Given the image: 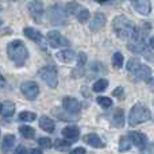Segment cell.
Returning a JSON list of instances; mask_svg holds the SVG:
<instances>
[{
	"instance_id": "cell-41",
	"label": "cell",
	"mask_w": 154,
	"mask_h": 154,
	"mask_svg": "<svg viewBox=\"0 0 154 154\" xmlns=\"http://www.w3.org/2000/svg\"><path fill=\"white\" fill-rule=\"evenodd\" d=\"M0 11H2V7H0Z\"/></svg>"
},
{
	"instance_id": "cell-34",
	"label": "cell",
	"mask_w": 154,
	"mask_h": 154,
	"mask_svg": "<svg viewBox=\"0 0 154 154\" xmlns=\"http://www.w3.org/2000/svg\"><path fill=\"white\" fill-rule=\"evenodd\" d=\"M14 154H27V149L24 146H22V145H19V146L15 149Z\"/></svg>"
},
{
	"instance_id": "cell-14",
	"label": "cell",
	"mask_w": 154,
	"mask_h": 154,
	"mask_svg": "<svg viewBox=\"0 0 154 154\" xmlns=\"http://www.w3.org/2000/svg\"><path fill=\"white\" fill-rule=\"evenodd\" d=\"M106 22H107L106 16H104L101 12H97V14H95V16H93L92 22H91V24H89V29L92 30V31H97V30H100L101 27H104Z\"/></svg>"
},
{
	"instance_id": "cell-5",
	"label": "cell",
	"mask_w": 154,
	"mask_h": 154,
	"mask_svg": "<svg viewBox=\"0 0 154 154\" xmlns=\"http://www.w3.org/2000/svg\"><path fill=\"white\" fill-rule=\"evenodd\" d=\"M39 77L49 85L50 88H56L58 84V77H57V69L54 66H43L39 70Z\"/></svg>"
},
{
	"instance_id": "cell-31",
	"label": "cell",
	"mask_w": 154,
	"mask_h": 154,
	"mask_svg": "<svg viewBox=\"0 0 154 154\" xmlns=\"http://www.w3.org/2000/svg\"><path fill=\"white\" fill-rule=\"evenodd\" d=\"M38 145L41 147H43V149H49L51 146V141L50 138H39L38 139Z\"/></svg>"
},
{
	"instance_id": "cell-20",
	"label": "cell",
	"mask_w": 154,
	"mask_h": 154,
	"mask_svg": "<svg viewBox=\"0 0 154 154\" xmlns=\"http://www.w3.org/2000/svg\"><path fill=\"white\" fill-rule=\"evenodd\" d=\"M14 145H15V137H14L12 134H7V135L4 137V139H3V143H2L3 153H8L14 147Z\"/></svg>"
},
{
	"instance_id": "cell-4",
	"label": "cell",
	"mask_w": 154,
	"mask_h": 154,
	"mask_svg": "<svg viewBox=\"0 0 154 154\" xmlns=\"http://www.w3.org/2000/svg\"><path fill=\"white\" fill-rule=\"evenodd\" d=\"M68 12L64 10L62 7H60L58 4L53 5L48 10V18L56 26H61V24H66V19H68Z\"/></svg>"
},
{
	"instance_id": "cell-10",
	"label": "cell",
	"mask_w": 154,
	"mask_h": 154,
	"mask_svg": "<svg viewBox=\"0 0 154 154\" xmlns=\"http://www.w3.org/2000/svg\"><path fill=\"white\" fill-rule=\"evenodd\" d=\"M62 106L69 114H79L81 109V104L79 103V100L75 97H64L62 100Z\"/></svg>"
},
{
	"instance_id": "cell-37",
	"label": "cell",
	"mask_w": 154,
	"mask_h": 154,
	"mask_svg": "<svg viewBox=\"0 0 154 154\" xmlns=\"http://www.w3.org/2000/svg\"><path fill=\"white\" fill-rule=\"evenodd\" d=\"M30 154H43V153L41 152L39 149H32V150H31V153H30Z\"/></svg>"
},
{
	"instance_id": "cell-13",
	"label": "cell",
	"mask_w": 154,
	"mask_h": 154,
	"mask_svg": "<svg viewBox=\"0 0 154 154\" xmlns=\"http://www.w3.org/2000/svg\"><path fill=\"white\" fill-rule=\"evenodd\" d=\"M134 75L135 79H141V80H147L150 76H152V69H150L147 65H143V64H139L135 69L131 72Z\"/></svg>"
},
{
	"instance_id": "cell-8",
	"label": "cell",
	"mask_w": 154,
	"mask_h": 154,
	"mask_svg": "<svg viewBox=\"0 0 154 154\" xmlns=\"http://www.w3.org/2000/svg\"><path fill=\"white\" fill-rule=\"evenodd\" d=\"M48 42L50 43V46L54 49L61 48V46H69V41L65 37H62L58 31H49L48 32Z\"/></svg>"
},
{
	"instance_id": "cell-35",
	"label": "cell",
	"mask_w": 154,
	"mask_h": 154,
	"mask_svg": "<svg viewBox=\"0 0 154 154\" xmlns=\"http://www.w3.org/2000/svg\"><path fill=\"white\" fill-rule=\"evenodd\" d=\"M122 93H123V88L122 87H118L114 89V92H112V95L116 96V97H122Z\"/></svg>"
},
{
	"instance_id": "cell-32",
	"label": "cell",
	"mask_w": 154,
	"mask_h": 154,
	"mask_svg": "<svg viewBox=\"0 0 154 154\" xmlns=\"http://www.w3.org/2000/svg\"><path fill=\"white\" fill-rule=\"evenodd\" d=\"M138 65H139V61H138V60L131 58L130 61L127 62V70H128V72H133V70L135 69V68L138 66Z\"/></svg>"
},
{
	"instance_id": "cell-18",
	"label": "cell",
	"mask_w": 154,
	"mask_h": 154,
	"mask_svg": "<svg viewBox=\"0 0 154 154\" xmlns=\"http://www.w3.org/2000/svg\"><path fill=\"white\" fill-rule=\"evenodd\" d=\"M84 141H85V143H88L92 147H97V149L104 147L103 141H101V139L99 138V135H96V134H88V135H85Z\"/></svg>"
},
{
	"instance_id": "cell-24",
	"label": "cell",
	"mask_w": 154,
	"mask_h": 154,
	"mask_svg": "<svg viewBox=\"0 0 154 154\" xmlns=\"http://www.w3.org/2000/svg\"><path fill=\"white\" fill-rule=\"evenodd\" d=\"M107 87H108V80L100 79L93 84V92H103Z\"/></svg>"
},
{
	"instance_id": "cell-38",
	"label": "cell",
	"mask_w": 154,
	"mask_h": 154,
	"mask_svg": "<svg viewBox=\"0 0 154 154\" xmlns=\"http://www.w3.org/2000/svg\"><path fill=\"white\" fill-rule=\"evenodd\" d=\"M150 46L154 49V37H152V39H150Z\"/></svg>"
},
{
	"instance_id": "cell-15",
	"label": "cell",
	"mask_w": 154,
	"mask_h": 154,
	"mask_svg": "<svg viewBox=\"0 0 154 154\" xmlns=\"http://www.w3.org/2000/svg\"><path fill=\"white\" fill-rule=\"evenodd\" d=\"M62 135L66 139H69V141L75 142L80 137V130L77 126H66V127L62 130Z\"/></svg>"
},
{
	"instance_id": "cell-33",
	"label": "cell",
	"mask_w": 154,
	"mask_h": 154,
	"mask_svg": "<svg viewBox=\"0 0 154 154\" xmlns=\"http://www.w3.org/2000/svg\"><path fill=\"white\" fill-rule=\"evenodd\" d=\"M85 62H87V54H85V53H80L79 54V66H82Z\"/></svg>"
},
{
	"instance_id": "cell-25",
	"label": "cell",
	"mask_w": 154,
	"mask_h": 154,
	"mask_svg": "<svg viewBox=\"0 0 154 154\" xmlns=\"http://www.w3.org/2000/svg\"><path fill=\"white\" fill-rule=\"evenodd\" d=\"M35 118H37V115L30 111H22L20 114H19V119H20L22 122H32V120H35Z\"/></svg>"
},
{
	"instance_id": "cell-7",
	"label": "cell",
	"mask_w": 154,
	"mask_h": 154,
	"mask_svg": "<svg viewBox=\"0 0 154 154\" xmlns=\"http://www.w3.org/2000/svg\"><path fill=\"white\" fill-rule=\"evenodd\" d=\"M27 10L31 14V16L34 18V20H41L43 12H45V7H43V3L41 0H31V2L27 4Z\"/></svg>"
},
{
	"instance_id": "cell-27",
	"label": "cell",
	"mask_w": 154,
	"mask_h": 154,
	"mask_svg": "<svg viewBox=\"0 0 154 154\" xmlns=\"http://www.w3.org/2000/svg\"><path fill=\"white\" fill-rule=\"evenodd\" d=\"M96 101H97L99 106H101L103 108H109V107L112 106V100L109 97H107V96H99V97L96 99Z\"/></svg>"
},
{
	"instance_id": "cell-1",
	"label": "cell",
	"mask_w": 154,
	"mask_h": 154,
	"mask_svg": "<svg viewBox=\"0 0 154 154\" xmlns=\"http://www.w3.org/2000/svg\"><path fill=\"white\" fill-rule=\"evenodd\" d=\"M7 54L10 57V60L18 66L26 64L27 58H29V51L27 48L22 41H12L11 43H8L7 46Z\"/></svg>"
},
{
	"instance_id": "cell-36",
	"label": "cell",
	"mask_w": 154,
	"mask_h": 154,
	"mask_svg": "<svg viewBox=\"0 0 154 154\" xmlns=\"http://www.w3.org/2000/svg\"><path fill=\"white\" fill-rule=\"evenodd\" d=\"M70 154H85V149L84 147H77V149L72 150V153Z\"/></svg>"
},
{
	"instance_id": "cell-11",
	"label": "cell",
	"mask_w": 154,
	"mask_h": 154,
	"mask_svg": "<svg viewBox=\"0 0 154 154\" xmlns=\"http://www.w3.org/2000/svg\"><path fill=\"white\" fill-rule=\"evenodd\" d=\"M128 138H130V141L133 142L137 147H139V149H145V146H146V143H147L146 135L139 133V131H130V133H128Z\"/></svg>"
},
{
	"instance_id": "cell-17",
	"label": "cell",
	"mask_w": 154,
	"mask_h": 154,
	"mask_svg": "<svg viewBox=\"0 0 154 154\" xmlns=\"http://www.w3.org/2000/svg\"><path fill=\"white\" fill-rule=\"evenodd\" d=\"M39 127L45 130L46 133H53L56 128V122L48 116H41L39 118Z\"/></svg>"
},
{
	"instance_id": "cell-29",
	"label": "cell",
	"mask_w": 154,
	"mask_h": 154,
	"mask_svg": "<svg viewBox=\"0 0 154 154\" xmlns=\"http://www.w3.org/2000/svg\"><path fill=\"white\" fill-rule=\"evenodd\" d=\"M130 138L128 137H122L119 142V150L120 152H127V150H130Z\"/></svg>"
},
{
	"instance_id": "cell-23",
	"label": "cell",
	"mask_w": 154,
	"mask_h": 154,
	"mask_svg": "<svg viewBox=\"0 0 154 154\" xmlns=\"http://www.w3.org/2000/svg\"><path fill=\"white\" fill-rule=\"evenodd\" d=\"M80 11H81V8H80L77 2H69L66 4V12L69 15H79Z\"/></svg>"
},
{
	"instance_id": "cell-19",
	"label": "cell",
	"mask_w": 154,
	"mask_h": 154,
	"mask_svg": "<svg viewBox=\"0 0 154 154\" xmlns=\"http://www.w3.org/2000/svg\"><path fill=\"white\" fill-rule=\"evenodd\" d=\"M112 123H114V126L118 128H122L123 126H125V114H123L122 108L115 109L114 115H112Z\"/></svg>"
},
{
	"instance_id": "cell-21",
	"label": "cell",
	"mask_w": 154,
	"mask_h": 154,
	"mask_svg": "<svg viewBox=\"0 0 154 154\" xmlns=\"http://www.w3.org/2000/svg\"><path fill=\"white\" fill-rule=\"evenodd\" d=\"M19 131H20V134L26 139H32L34 138V135H35L34 128L30 127V126H20V127H19Z\"/></svg>"
},
{
	"instance_id": "cell-30",
	"label": "cell",
	"mask_w": 154,
	"mask_h": 154,
	"mask_svg": "<svg viewBox=\"0 0 154 154\" xmlns=\"http://www.w3.org/2000/svg\"><path fill=\"white\" fill-rule=\"evenodd\" d=\"M88 19H89V11H88L87 8H84V10H81L79 12V15H77V20H79L80 23H85Z\"/></svg>"
},
{
	"instance_id": "cell-2",
	"label": "cell",
	"mask_w": 154,
	"mask_h": 154,
	"mask_svg": "<svg viewBox=\"0 0 154 154\" xmlns=\"http://www.w3.org/2000/svg\"><path fill=\"white\" fill-rule=\"evenodd\" d=\"M112 27H114L115 34H116L119 38H122V39H127V38L130 39L137 30L135 24H134L130 19H127L123 15H119L114 19Z\"/></svg>"
},
{
	"instance_id": "cell-39",
	"label": "cell",
	"mask_w": 154,
	"mask_h": 154,
	"mask_svg": "<svg viewBox=\"0 0 154 154\" xmlns=\"http://www.w3.org/2000/svg\"><path fill=\"white\" fill-rule=\"evenodd\" d=\"M96 2H97V3H106L107 0H96Z\"/></svg>"
},
{
	"instance_id": "cell-26",
	"label": "cell",
	"mask_w": 154,
	"mask_h": 154,
	"mask_svg": "<svg viewBox=\"0 0 154 154\" xmlns=\"http://www.w3.org/2000/svg\"><path fill=\"white\" fill-rule=\"evenodd\" d=\"M112 65H114V68H116V69H120V68L123 66L122 53H115L114 56H112Z\"/></svg>"
},
{
	"instance_id": "cell-3",
	"label": "cell",
	"mask_w": 154,
	"mask_h": 154,
	"mask_svg": "<svg viewBox=\"0 0 154 154\" xmlns=\"http://www.w3.org/2000/svg\"><path fill=\"white\" fill-rule=\"evenodd\" d=\"M152 118V114H150V109L147 108L146 106L138 103L135 106H133L130 114H128V125L130 126H137L139 123L147 122V120Z\"/></svg>"
},
{
	"instance_id": "cell-16",
	"label": "cell",
	"mask_w": 154,
	"mask_h": 154,
	"mask_svg": "<svg viewBox=\"0 0 154 154\" xmlns=\"http://www.w3.org/2000/svg\"><path fill=\"white\" fill-rule=\"evenodd\" d=\"M56 57L64 64H70V62L75 60V51L70 50V49H65V50H61L56 54Z\"/></svg>"
},
{
	"instance_id": "cell-28",
	"label": "cell",
	"mask_w": 154,
	"mask_h": 154,
	"mask_svg": "<svg viewBox=\"0 0 154 154\" xmlns=\"http://www.w3.org/2000/svg\"><path fill=\"white\" fill-rule=\"evenodd\" d=\"M70 142L72 141H64V139H58V141H56V149L57 150H61V152H65V150H68L70 147Z\"/></svg>"
},
{
	"instance_id": "cell-40",
	"label": "cell",
	"mask_w": 154,
	"mask_h": 154,
	"mask_svg": "<svg viewBox=\"0 0 154 154\" xmlns=\"http://www.w3.org/2000/svg\"><path fill=\"white\" fill-rule=\"evenodd\" d=\"M3 112V104H0V114Z\"/></svg>"
},
{
	"instance_id": "cell-12",
	"label": "cell",
	"mask_w": 154,
	"mask_h": 154,
	"mask_svg": "<svg viewBox=\"0 0 154 154\" xmlns=\"http://www.w3.org/2000/svg\"><path fill=\"white\" fill-rule=\"evenodd\" d=\"M23 34L26 35L29 39L34 41V42H37V43H41V45H42V49H43V50H46V49H45V43H43V35L41 34L38 30L31 29V27H26V29L23 30Z\"/></svg>"
},
{
	"instance_id": "cell-9",
	"label": "cell",
	"mask_w": 154,
	"mask_h": 154,
	"mask_svg": "<svg viewBox=\"0 0 154 154\" xmlns=\"http://www.w3.org/2000/svg\"><path fill=\"white\" fill-rule=\"evenodd\" d=\"M131 5L137 12L142 14V15H149L152 12V4L150 0H131Z\"/></svg>"
},
{
	"instance_id": "cell-22",
	"label": "cell",
	"mask_w": 154,
	"mask_h": 154,
	"mask_svg": "<svg viewBox=\"0 0 154 154\" xmlns=\"http://www.w3.org/2000/svg\"><path fill=\"white\" fill-rule=\"evenodd\" d=\"M15 112V106H14L12 101H4L3 104V115L4 116H12V114Z\"/></svg>"
},
{
	"instance_id": "cell-6",
	"label": "cell",
	"mask_w": 154,
	"mask_h": 154,
	"mask_svg": "<svg viewBox=\"0 0 154 154\" xmlns=\"http://www.w3.org/2000/svg\"><path fill=\"white\" fill-rule=\"evenodd\" d=\"M22 93L24 95V97H27L29 100H34L37 99V96L39 95V87L35 81H24L20 87Z\"/></svg>"
}]
</instances>
